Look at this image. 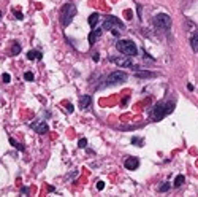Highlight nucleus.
Returning <instances> with one entry per match:
<instances>
[{
    "label": "nucleus",
    "mask_w": 198,
    "mask_h": 197,
    "mask_svg": "<svg viewBox=\"0 0 198 197\" xmlns=\"http://www.w3.org/2000/svg\"><path fill=\"white\" fill-rule=\"evenodd\" d=\"M97 189H98V191H103V189H105V183H103V181H97Z\"/></svg>",
    "instance_id": "nucleus-24"
},
{
    "label": "nucleus",
    "mask_w": 198,
    "mask_h": 197,
    "mask_svg": "<svg viewBox=\"0 0 198 197\" xmlns=\"http://www.w3.org/2000/svg\"><path fill=\"white\" fill-rule=\"evenodd\" d=\"M24 80L25 81H33V73L32 72H25L24 73Z\"/></svg>",
    "instance_id": "nucleus-20"
},
{
    "label": "nucleus",
    "mask_w": 198,
    "mask_h": 197,
    "mask_svg": "<svg viewBox=\"0 0 198 197\" xmlns=\"http://www.w3.org/2000/svg\"><path fill=\"white\" fill-rule=\"evenodd\" d=\"M100 35H102V30H100V29H97V30H95V29L90 30V33H89V45H90V46L95 45V40L98 38Z\"/></svg>",
    "instance_id": "nucleus-9"
},
{
    "label": "nucleus",
    "mask_w": 198,
    "mask_h": 197,
    "mask_svg": "<svg viewBox=\"0 0 198 197\" xmlns=\"http://www.w3.org/2000/svg\"><path fill=\"white\" fill-rule=\"evenodd\" d=\"M124 167H125L127 170H136V169L140 167L138 157H127L125 161H124Z\"/></svg>",
    "instance_id": "nucleus-7"
},
{
    "label": "nucleus",
    "mask_w": 198,
    "mask_h": 197,
    "mask_svg": "<svg viewBox=\"0 0 198 197\" xmlns=\"http://www.w3.org/2000/svg\"><path fill=\"white\" fill-rule=\"evenodd\" d=\"M21 51V45L18 42H13V48H11V56H18Z\"/></svg>",
    "instance_id": "nucleus-16"
},
{
    "label": "nucleus",
    "mask_w": 198,
    "mask_h": 197,
    "mask_svg": "<svg viewBox=\"0 0 198 197\" xmlns=\"http://www.w3.org/2000/svg\"><path fill=\"white\" fill-rule=\"evenodd\" d=\"M90 102H92L90 96H81V97H79V105H81L82 110H86V108L90 107Z\"/></svg>",
    "instance_id": "nucleus-11"
},
{
    "label": "nucleus",
    "mask_w": 198,
    "mask_h": 197,
    "mask_svg": "<svg viewBox=\"0 0 198 197\" xmlns=\"http://www.w3.org/2000/svg\"><path fill=\"white\" fill-rule=\"evenodd\" d=\"M190 46H192V49L198 53V32H195L192 37H190Z\"/></svg>",
    "instance_id": "nucleus-13"
},
{
    "label": "nucleus",
    "mask_w": 198,
    "mask_h": 197,
    "mask_svg": "<svg viewBox=\"0 0 198 197\" xmlns=\"http://www.w3.org/2000/svg\"><path fill=\"white\" fill-rule=\"evenodd\" d=\"M0 18H2V11H0Z\"/></svg>",
    "instance_id": "nucleus-28"
},
{
    "label": "nucleus",
    "mask_w": 198,
    "mask_h": 197,
    "mask_svg": "<svg viewBox=\"0 0 198 197\" xmlns=\"http://www.w3.org/2000/svg\"><path fill=\"white\" fill-rule=\"evenodd\" d=\"M41 53L40 51H29L27 53V59L29 60H33V59H41Z\"/></svg>",
    "instance_id": "nucleus-14"
},
{
    "label": "nucleus",
    "mask_w": 198,
    "mask_h": 197,
    "mask_svg": "<svg viewBox=\"0 0 198 197\" xmlns=\"http://www.w3.org/2000/svg\"><path fill=\"white\" fill-rule=\"evenodd\" d=\"M14 16H16V19H22V18H24V15L19 13V11H16V10H14Z\"/></svg>",
    "instance_id": "nucleus-26"
},
{
    "label": "nucleus",
    "mask_w": 198,
    "mask_h": 197,
    "mask_svg": "<svg viewBox=\"0 0 198 197\" xmlns=\"http://www.w3.org/2000/svg\"><path fill=\"white\" fill-rule=\"evenodd\" d=\"M184 181H186L184 175H177L176 178H174V188H181V186L184 185Z\"/></svg>",
    "instance_id": "nucleus-15"
},
{
    "label": "nucleus",
    "mask_w": 198,
    "mask_h": 197,
    "mask_svg": "<svg viewBox=\"0 0 198 197\" xmlns=\"http://www.w3.org/2000/svg\"><path fill=\"white\" fill-rule=\"evenodd\" d=\"M10 143H11V145H13V146H14L16 149H21V151H24V146H22L21 143H18V142H16L13 137H10Z\"/></svg>",
    "instance_id": "nucleus-17"
},
{
    "label": "nucleus",
    "mask_w": 198,
    "mask_h": 197,
    "mask_svg": "<svg viewBox=\"0 0 198 197\" xmlns=\"http://www.w3.org/2000/svg\"><path fill=\"white\" fill-rule=\"evenodd\" d=\"M30 126H32V127H35V130L36 132H38V134L40 135H45L46 134V132H49V127H48V124H46V123H40V124H30Z\"/></svg>",
    "instance_id": "nucleus-8"
},
{
    "label": "nucleus",
    "mask_w": 198,
    "mask_h": 197,
    "mask_svg": "<svg viewBox=\"0 0 198 197\" xmlns=\"http://www.w3.org/2000/svg\"><path fill=\"white\" fill-rule=\"evenodd\" d=\"M2 80H3V83H10V81H11V76H10L8 73H3L2 75Z\"/></svg>",
    "instance_id": "nucleus-23"
},
{
    "label": "nucleus",
    "mask_w": 198,
    "mask_h": 197,
    "mask_svg": "<svg viewBox=\"0 0 198 197\" xmlns=\"http://www.w3.org/2000/svg\"><path fill=\"white\" fill-rule=\"evenodd\" d=\"M76 13H78V10L73 3H65L60 10V24H62V27L68 26L72 22V19L76 16Z\"/></svg>",
    "instance_id": "nucleus-1"
},
{
    "label": "nucleus",
    "mask_w": 198,
    "mask_h": 197,
    "mask_svg": "<svg viewBox=\"0 0 198 197\" xmlns=\"http://www.w3.org/2000/svg\"><path fill=\"white\" fill-rule=\"evenodd\" d=\"M92 60H94V62H98V60H100V54L95 53V54L92 56Z\"/></svg>",
    "instance_id": "nucleus-25"
},
{
    "label": "nucleus",
    "mask_w": 198,
    "mask_h": 197,
    "mask_svg": "<svg viewBox=\"0 0 198 197\" xmlns=\"http://www.w3.org/2000/svg\"><path fill=\"white\" fill-rule=\"evenodd\" d=\"M132 143H133V145H136V146H143V145H141V143H143V138L133 137V138H132Z\"/></svg>",
    "instance_id": "nucleus-19"
},
{
    "label": "nucleus",
    "mask_w": 198,
    "mask_h": 197,
    "mask_svg": "<svg viewBox=\"0 0 198 197\" xmlns=\"http://www.w3.org/2000/svg\"><path fill=\"white\" fill-rule=\"evenodd\" d=\"M154 21H155V24L160 27V29H165L168 30L171 27V18L168 15H165V13H160V15H157L155 18H154Z\"/></svg>",
    "instance_id": "nucleus-6"
},
{
    "label": "nucleus",
    "mask_w": 198,
    "mask_h": 197,
    "mask_svg": "<svg viewBox=\"0 0 198 197\" xmlns=\"http://www.w3.org/2000/svg\"><path fill=\"white\" fill-rule=\"evenodd\" d=\"M106 21H109L113 26H117V29H120V30H124V29H125L124 22L120 21V19H117L116 16H108V18H106Z\"/></svg>",
    "instance_id": "nucleus-10"
},
{
    "label": "nucleus",
    "mask_w": 198,
    "mask_h": 197,
    "mask_svg": "<svg viewBox=\"0 0 198 197\" xmlns=\"http://www.w3.org/2000/svg\"><path fill=\"white\" fill-rule=\"evenodd\" d=\"M98 19H100V15H98V13H92V15L89 16V26L92 27V29H95Z\"/></svg>",
    "instance_id": "nucleus-12"
},
{
    "label": "nucleus",
    "mask_w": 198,
    "mask_h": 197,
    "mask_svg": "<svg viewBox=\"0 0 198 197\" xmlns=\"http://www.w3.org/2000/svg\"><path fill=\"white\" fill-rule=\"evenodd\" d=\"M109 60H111L113 64H116L117 67H122V69H133V67H135V64L129 59V56H124V57H109ZM135 69H136V67H135Z\"/></svg>",
    "instance_id": "nucleus-5"
},
{
    "label": "nucleus",
    "mask_w": 198,
    "mask_h": 197,
    "mask_svg": "<svg viewBox=\"0 0 198 197\" xmlns=\"http://www.w3.org/2000/svg\"><path fill=\"white\" fill-rule=\"evenodd\" d=\"M136 76H155V73H151V72H138Z\"/></svg>",
    "instance_id": "nucleus-21"
},
{
    "label": "nucleus",
    "mask_w": 198,
    "mask_h": 197,
    "mask_svg": "<svg viewBox=\"0 0 198 197\" xmlns=\"http://www.w3.org/2000/svg\"><path fill=\"white\" fill-rule=\"evenodd\" d=\"M67 110H68V111H72V113H73V110H75V108H73V105H67Z\"/></svg>",
    "instance_id": "nucleus-27"
},
{
    "label": "nucleus",
    "mask_w": 198,
    "mask_h": 197,
    "mask_svg": "<svg viewBox=\"0 0 198 197\" xmlns=\"http://www.w3.org/2000/svg\"><path fill=\"white\" fill-rule=\"evenodd\" d=\"M127 73L125 72H120V70H116V72L109 73L108 78H106V83L108 84H120L124 81H127Z\"/></svg>",
    "instance_id": "nucleus-4"
},
{
    "label": "nucleus",
    "mask_w": 198,
    "mask_h": 197,
    "mask_svg": "<svg viewBox=\"0 0 198 197\" xmlns=\"http://www.w3.org/2000/svg\"><path fill=\"white\" fill-rule=\"evenodd\" d=\"M78 146H79V148H86V146H87V140H86V138H79Z\"/></svg>",
    "instance_id": "nucleus-22"
},
{
    "label": "nucleus",
    "mask_w": 198,
    "mask_h": 197,
    "mask_svg": "<svg viewBox=\"0 0 198 197\" xmlns=\"http://www.w3.org/2000/svg\"><path fill=\"white\" fill-rule=\"evenodd\" d=\"M116 48L119 53L125 54V56H129V57L138 54V48H136V45L132 40H119V42L116 43Z\"/></svg>",
    "instance_id": "nucleus-3"
},
{
    "label": "nucleus",
    "mask_w": 198,
    "mask_h": 197,
    "mask_svg": "<svg viewBox=\"0 0 198 197\" xmlns=\"http://www.w3.org/2000/svg\"><path fill=\"white\" fill-rule=\"evenodd\" d=\"M170 188H171V183H163V185L159 188V191L160 192H166V191H170Z\"/></svg>",
    "instance_id": "nucleus-18"
},
{
    "label": "nucleus",
    "mask_w": 198,
    "mask_h": 197,
    "mask_svg": "<svg viewBox=\"0 0 198 197\" xmlns=\"http://www.w3.org/2000/svg\"><path fill=\"white\" fill-rule=\"evenodd\" d=\"M174 110V103L173 102H162V103H157L154 108V121H160L170 114Z\"/></svg>",
    "instance_id": "nucleus-2"
}]
</instances>
